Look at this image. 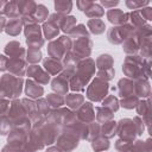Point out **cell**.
Here are the masks:
<instances>
[{
	"label": "cell",
	"instance_id": "1",
	"mask_svg": "<svg viewBox=\"0 0 152 152\" xmlns=\"http://www.w3.org/2000/svg\"><path fill=\"white\" fill-rule=\"evenodd\" d=\"M94 71H95V63L93 62V59L88 58L87 61L80 62L76 66L74 76L71 77V89L83 90L84 86L90 80Z\"/></svg>",
	"mask_w": 152,
	"mask_h": 152
},
{
	"label": "cell",
	"instance_id": "2",
	"mask_svg": "<svg viewBox=\"0 0 152 152\" xmlns=\"http://www.w3.org/2000/svg\"><path fill=\"white\" fill-rule=\"evenodd\" d=\"M23 88V80L20 77L6 74L0 80V99L11 100L20 95Z\"/></svg>",
	"mask_w": 152,
	"mask_h": 152
},
{
	"label": "cell",
	"instance_id": "3",
	"mask_svg": "<svg viewBox=\"0 0 152 152\" xmlns=\"http://www.w3.org/2000/svg\"><path fill=\"white\" fill-rule=\"evenodd\" d=\"M70 48H71L70 38L66 37V36H63V37H59L57 40L51 42L48 46V51H49L50 58L59 61L69 52Z\"/></svg>",
	"mask_w": 152,
	"mask_h": 152
},
{
	"label": "cell",
	"instance_id": "4",
	"mask_svg": "<svg viewBox=\"0 0 152 152\" xmlns=\"http://www.w3.org/2000/svg\"><path fill=\"white\" fill-rule=\"evenodd\" d=\"M108 93V83L101 78H95L87 89V96L91 101H101Z\"/></svg>",
	"mask_w": 152,
	"mask_h": 152
},
{
	"label": "cell",
	"instance_id": "5",
	"mask_svg": "<svg viewBox=\"0 0 152 152\" xmlns=\"http://www.w3.org/2000/svg\"><path fill=\"white\" fill-rule=\"evenodd\" d=\"M25 36L26 42L31 48L39 49L44 44V40L40 36V27L37 24H30L25 30Z\"/></svg>",
	"mask_w": 152,
	"mask_h": 152
},
{
	"label": "cell",
	"instance_id": "6",
	"mask_svg": "<svg viewBox=\"0 0 152 152\" xmlns=\"http://www.w3.org/2000/svg\"><path fill=\"white\" fill-rule=\"evenodd\" d=\"M129 26H119V27H113L112 30L108 31V40L112 44H120L126 38L132 33Z\"/></svg>",
	"mask_w": 152,
	"mask_h": 152
},
{
	"label": "cell",
	"instance_id": "7",
	"mask_svg": "<svg viewBox=\"0 0 152 152\" xmlns=\"http://www.w3.org/2000/svg\"><path fill=\"white\" fill-rule=\"evenodd\" d=\"M27 75L28 77L34 78L38 84H46L50 80V75L44 71V69H42L39 65H31L27 69Z\"/></svg>",
	"mask_w": 152,
	"mask_h": 152
},
{
	"label": "cell",
	"instance_id": "8",
	"mask_svg": "<svg viewBox=\"0 0 152 152\" xmlns=\"http://www.w3.org/2000/svg\"><path fill=\"white\" fill-rule=\"evenodd\" d=\"M76 118L80 119V120H81L83 124H86V125L94 122V120H95V114H94V109H93L91 103L87 102V103H84L82 107H80Z\"/></svg>",
	"mask_w": 152,
	"mask_h": 152
},
{
	"label": "cell",
	"instance_id": "9",
	"mask_svg": "<svg viewBox=\"0 0 152 152\" xmlns=\"http://www.w3.org/2000/svg\"><path fill=\"white\" fill-rule=\"evenodd\" d=\"M7 69L10 70L11 75L20 77L25 72V62L23 58H11L7 63Z\"/></svg>",
	"mask_w": 152,
	"mask_h": 152
},
{
	"label": "cell",
	"instance_id": "10",
	"mask_svg": "<svg viewBox=\"0 0 152 152\" xmlns=\"http://www.w3.org/2000/svg\"><path fill=\"white\" fill-rule=\"evenodd\" d=\"M52 86V89L58 93V95H62V94H65L68 91V86H69V78L64 75V74H61L58 75L51 83Z\"/></svg>",
	"mask_w": 152,
	"mask_h": 152
},
{
	"label": "cell",
	"instance_id": "11",
	"mask_svg": "<svg viewBox=\"0 0 152 152\" xmlns=\"http://www.w3.org/2000/svg\"><path fill=\"white\" fill-rule=\"evenodd\" d=\"M25 91H26V94H27L28 97H31V99H38V97H40L43 95L44 89L36 81L28 80L26 82V89H25Z\"/></svg>",
	"mask_w": 152,
	"mask_h": 152
},
{
	"label": "cell",
	"instance_id": "12",
	"mask_svg": "<svg viewBox=\"0 0 152 152\" xmlns=\"http://www.w3.org/2000/svg\"><path fill=\"white\" fill-rule=\"evenodd\" d=\"M44 69L49 75H56L62 71L63 64L59 61H56V59L49 57L48 59L44 61Z\"/></svg>",
	"mask_w": 152,
	"mask_h": 152
},
{
	"label": "cell",
	"instance_id": "13",
	"mask_svg": "<svg viewBox=\"0 0 152 152\" xmlns=\"http://www.w3.org/2000/svg\"><path fill=\"white\" fill-rule=\"evenodd\" d=\"M5 51L7 55H10L12 58H23L24 57V49H21L20 44L18 42H11L6 45Z\"/></svg>",
	"mask_w": 152,
	"mask_h": 152
},
{
	"label": "cell",
	"instance_id": "14",
	"mask_svg": "<svg viewBox=\"0 0 152 152\" xmlns=\"http://www.w3.org/2000/svg\"><path fill=\"white\" fill-rule=\"evenodd\" d=\"M59 31V25L55 20H49L44 24V33L46 39H53Z\"/></svg>",
	"mask_w": 152,
	"mask_h": 152
},
{
	"label": "cell",
	"instance_id": "15",
	"mask_svg": "<svg viewBox=\"0 0 152 152\" xmlns=\"http://www.w3.org/2000/svg\"><path fill=\"white\" fill-rule=\"evenodd\" d=\"M108 18L110 23L118 24V25H122L126 20H127V14L120 12L119 10H112L108 12Z\"/></svg>",
	"mask_w": 152,
	"mask_h": 152
},
{
	"label": "cell",
	"instance_id": "16",
	"mask_svg": "<svg viewBox=\"0 0 152 152\" xmlns=\"http://www.w3.org/2000/svg\"><path fill=\"white\" fill-rule=\"evenodd\" d=\"M91 147L95 152H102L104 150H108L109 147L108 139L104 137H96L91 142Z\"/></svg>",
	"mask_w": 152,
	"mask_h": 152
},
{
	"label": "cell",
	"instance_id": "17",
	"mask_svg": "<svg viewBox=\"0 0 152 152\" xmlns=\"http://www.w3.org/2000/svg\"><path fill=\"white\" fill-rule=\"evenodd\" d=\"M83 102V96L80 95V94H69L66 97H65V103L72 108V109H76V108H80L81 104Z\"/></svg>",
	"mask_w": 152,
	"mask_h": 152
},
{
	"label": "cell",
	"instance_id": "18",
	"mask_svg": "<svg viewBox=\"0 0 152 152\" xmlns=\"http://www.w3.org/2000/svg\"><path fill=\"white\" fill-rule=\"evenodd\" d=\"M113 65V59L110 55H101L97 61H96V66L99 70H103V69H109Z\"/></svg>",
	"mask_w": 152,
	"mask_h": 152
},
{
	"label": "cell",
	"instance_id": "19",
	"mask_svg": "<svg viewBox=\"0 0 152 152\" xmlns=\"http://www.w3.org/2000/svg\"><path fill=\"white\" fill-rule=\"evenodd\" d=\"M20 28H21V20L17 18V19H11L10 20V24L7 25L5 31L11 36H17L20 32Z\"/></svg>",
	"mask_w": 152,
	"mask_h": 152
},
{
	"label": "cell",
	"instance_id": "20",
	"mask_svg": "<svg viewBox=\"0 0 152 152\" xmlns=\"http://www.w3.org/2000/svg\"><path fill=\"white\" fill-rule=\"evenodd\" d=\"M46 102H48L49 107L58 108L64 103V97L58 94H49L46 96Z\"/></svg>",
	"mask_w": 152,
	"mask_h": 152
},
{
	"label": "cell",
	"instance_id": "21",
	"mask_svg": "<svg viewBox=\"0 0 152 152\" xmlns=\"http://www.w3.org/2000/svg\"><path fill=\"white\" fill-rule=\"evenodd\" d=\"M88 27L90 28V32L95 33V34H100L104 31V24L102 23V20L100 19H91L88 21Z\"/></svg>",
	"mask_w": 152,
	"mask_h": 152
},
{
	"label": "cell",
	"instance_id": "22",
	"mask_svg": "<svg viewBox=\"0 0 152 152\" xmlns=\"http://www.w3.org/2000/svg\"><path fill=\"white\" fill-rule=\"evenodd\" d=\"M12 129V122L10 121L7 115L0 116V134L5 135L7 133H10V131Z\"/></svg>",
	"mask_w": 152,
	"mask_h": 152
},
{
	"label": "cell",
	"instance_id": "23",
	"mask_svg": "<svg viewBox=\"0 0 152 152\" xmlns=\"http://www.w3.org/2000/svg\"><path fill=\"white\" fill-rule=\"evenodd\" d=\"M40 59H42V53H40L39 49L30 48V50L27 52V62H30V63H37Z\"/></svg>",
	"mask_w": 152,
	"mask_h": 152
},
{
	"label": "cell",
	"instance_id": "24",
	"mask_svg": "<svg viewBox=\"0 0 152 152\" xmlns=\"http://www.w3.org/2000/svg\"><path fill=\"white\" fill-rule=\"evenodd\" d=\"M115 127H116V125H115L114 121H107V122H104V125L102 126L104 138H110V137H113V135L115 134V132H116V131H115Z\"/></svg>",
	"mask_w": 152,
	"mask_h": 152
},
{
	"label": "cell",
	"instance_id": "25",
	"mask_svg": "<svg viewBox=\"0 0 152 152\" xmlns=\"http://www.w3.org/2000/svg\"><path fill=\"white\" fill-rule=\"evenodd\" d=\"M102 106H103L104 108H109L112 112H116L118 108H119L118 100H116V97H114V96H108V97L103 101Z\"/></svg>",
	"mask_w": 152,
	"mask_h": 152
},
{
	"label": "cell",
	"instance_id": "26",
	"mask_svg": "<svg viewBox=\"0 0 152 152\" xmlns=\"http://www.w3.org/2000/svg\"><path fill=\"white\" fill-rule=\"evenodd\" d=\"M39 8H40V10H38V6H37V10H36V17H34L37 23L43 21V20L46 18V15H48V10H46L43 5H39Z\"/></svg>",
	"mask_w": 152,
	"mask_h": 152
},
{
	"label": "cell",
	"instance_id": "27",
	"mask_svg": "<svg viewBox=\"0 0 152 152\" xmlns=\"http://www.w3.org/2000/svg\"><path fill=\"white\" fill-rule=\"evenodd\" d=\"M7 63H8V59L6 58V56L0 55V70L1 71L7 69Z\"/></svg>",
	"mask_w": 152,
	"mask_h": 152
},
{
	"label": "cell",
	"instance_id": "28",
	"mask_svg": "<svg viewBox=\"0 0 152 152\" xmlns=\"http://www.w3.org/2000/svg\"><path fill=\"white\" fill-rule=\"evenodd\" d=\"M62 150H59V148H57V147H50L46 152H61Z\"/></svg>",
	"mask_w": 152,
	"mask_h": 152
},
{
	"label": "cell",
	"instance_id": "29",
	"mask_svg": "<svg viewBox=\"0 0 152 152\" xmlns=\"http://www.w3.org/2000/svg\"><path fill=\"white\" fill-rule=\"evenodd\" d=\"M4 25H5V19H4L2 17H0V32L2 31V28H4Z\"/></svg>",
	"mask_w": 152,
	"mask_h": 152
}]
</instances>
